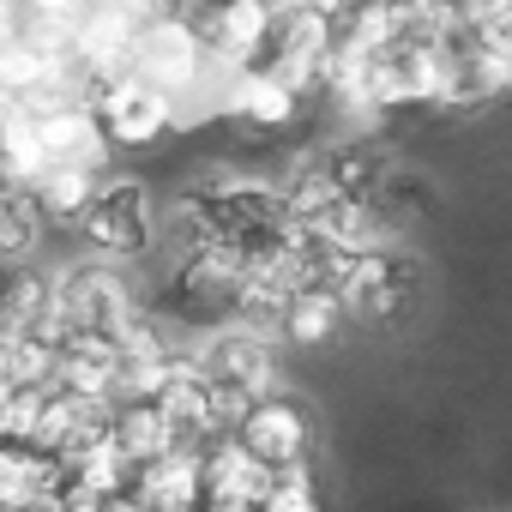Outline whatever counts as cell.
<instances>
[{
    "label": "cell",
    "instance_id": "1",
    "mask_svg": "<svg viewBox=\"0 0 512 512\" xmlns=\"http://www.w3.org/2000/svg\"><path fill=\"white\" fill-rule=\"evenodd\" d=\"M73 235L109 266L145 260V253L157 247V199H151V187L139 175H103Z\"/></svg>",
    "mask_w": 512,
    "mask_h": 512
},
{
    "label": "cell",
    "instance_id": "2",
    "mask_svg": "<svg viewBox=\"0 0 512 512\" xmlns=\"http://www.w3.org/2000/svg\"><path fill=\"white\" fill-rule=\"evenodd\" d=\"M344 320H362V326H398L416 314L422 302V266L410 260L404 247H380V253H356V260L338 272L332 284Z\"/></svg>",
    "mask_w": 512,
    "mask_h": 512
},
{
    "label": "cell",
    "instance_id": "3",
    "mask_svg": "<svg viewBox=\"0 0 512 512\" xmlns=\"http://www.w3.org/2000/svg\"><path fill=\"white\" fill-rule=\"evenodd\" d=\"M127 73H133L139 85H151L157 97L175 103V97H193V91L211 79V61H205L193 25H187L181 13H169V19L139 25V37H133V49H127Z\"/></svg>",
    "mask_w": 512,
    "mask_h": 512
},
{
    "label": "cell",
    "instance_id": "4",
    "mask_svg": "<svg viewBox=\"0 0 512 512\" xmlns=\"http://www.w3.org/2000/svg\"><path fill=\"white\" fill-rule=\"evenodd\" d=\"M55 308L67 314L73 332H103V338H115L145 302H139V290H133V278H127L121 266H109V260H79V266L55 272Z\"/></svg>",
    "mask_w": 512,
    "mask_h": 512
},
{
    "label": "cell",
    "instance_id": "5",
    "mask_svg": "<svg viewBox=\"0 0 512 512\" xmlns=\"http://www.w3.org/2000/svg\"><path fill=\"white\" fill-rule=\"evenodd\" d=\"M332 37H338V19H326V13H314V7H302V0H296V7L272 13L260 67H266L278 85H290L296 97H308V91H320V67H326Z\"/></svg>",
    "mask_w": 512,
    "mask_h": 512
},
{
    "label": "cell",
    "instance_id": "6",
    "mask_svg": "<svg viewBox=\"0 0 512 512\" xmlns=\"http://www.w3.org/2000/svg\"><path fill=\"white\" fill-rule=\"evenodd\" d=\"M193 368H199L211 386L241 392L247 404L272 398L278 380H284V374H278V350H272V338H253V332H241V326H211L205 344L193 350Z\"/></svg>",
    "mask_w": 512,
    "mask_h": 512
},
{
    "label": "cell",
    "instance_id": "7",
    "mask_svg": "<svg viewBox=\"0 0 512 512\" xmlns=\"http://www.w3.org/2000/svg\"><path fill=\"white\" fill-rule=\"evenodd\" d=\"M85 109L97 115V127H103L109 151H115V145H127V151L157 145V139L175 127V103H169V97H157L151 85H139L133 73H121V79L97 85V91L85 97Z\"/></svg>",
    "mask_w": 512,
    "mask_h": 512
},
{
    "label": "cell",
    "instance_id": "8",
    "mask_svg": "<svg viewBox=\"0 0 512 512\" xmlns=\"http://www.w3.org/2000/svg\"><path fill=\"white\" fill-rule=\"evenodd\" d=\"M235 440H241V452H253V458L278 476V470H296V464L314 458V416L290 392H272V398H260V404L241 416Z\"/></svg>",
    "mask_w": 512,
    "mask_h": 512
},
{
    "label": "cell",
    "instance_id": "9",
    "mask_svg": "<svg viewBox=\"0 0 512 512\" xmlns=\"http://www.w3.org/2000/svg\"><path fill=\"white\" fill-rule=\"evenodd\" d=\"M37 127V145L49 157V169H85V175H109V139L97 127V115L85 103H49V109H25Z\"/></svg>",
    "mask_w": 512,
    "mask_h": 512
},
{
    "label": "cell",
    "instance_id": "10",
    "mask_svg": "<svg viewBox=\"0 0 512 512\" xmlns=\"http://www.w3.org/2000/svg\"><path fill=\"white\" fill-rule=\"evenodd\" d=\"M151 404L163 410V422H169V434H175V446H181V452H199L205 440H217L211 380L193 368V356H175V362H169V374H163V386H157V398H151Z\"/></svg>",
    "mask_w": 512,
    "mask_h": 512
},
{
    "label": "cell",
    "instance_id": "11",
    "mask_svg": "<svg viewBox=\"0 0 512 512\" xmlns=\"http://www.w3.org/2000/svg\"><path fill=\"white\" fill-rule=\"evenodd\" d=\"M266 488H272V470L253 458V452H241L235 434H217V440L199 446V494H205V500H223V506H260Z\"/></svg>",
    "mask_w": 512,
    "mask_h": 512
},
{
    "label": "cell",
    "instance_id": "12",
    "mask_svg": "<svg viewBox=\"0 0 512 512\" xmlns=\"http://www.w3.org/2000/svg\"><path fill=\"white\" fill-rule=\"evenodd\" d=\"M223 109H229V121H241L247 133H284V127H296L302 97H296L290 85H278L266 67H241V73H229V85H223Z\"/></svg>",
    "mask_w": 512,
    "mask_h": 512
},
{
    "label": "cell",
    "instance_id": "13",
    "mask_svg": "<svg viewBox=\"0 0 512 512\" xmlns=\"http://www.w3.org/2000/svg\"><path fill=\"white\" fill-rule=\"evenodd\" d=\"M115 368H121V356H115V344L103 332H73L55 350V380L49 386L73 392V398H109L115 392Z\"/></svg>",
    "mask_w": 512,
    "mask_h": 512
},
{
    "label": "cell",
    "instance_id": "14",
    "mask_svg": "<svg viewBox=\"0 0 512 512\" xmlns=\"http://www.w3.org/2000/svg\"><path fill=\"white\" fill-rule=\"evenodd\" d=\"M139 512H193L205 494H199V452H169L157 464H139L133 470V488Z\"/></svg>",
    "mask_w": 512,
    "mask_h": 512
},
{
    "label": "cell",
    "instance_id": "15",
    "mask_svg": "<svg viewBox=\"0 0 512 512\" xmlns=\"http://www.w3.org/2000/svg\"><path fill=\"white\" fill-rule=\"evenodd\" d=\"M109 440H115V452L139 470V464H157V458H169V452H181L175 446V434H169V422H163V410L151 404V398H139V404H115V428H109Z\"/></svg>",
    "mask_w": 512,
    "mask_h": 512
},
{
    "label": "cell",
    "instance_id": "16",
    "mask_svg": "<svg viewBox=\"0 0 512 512\" xmlns=\"http://www.w3.org/2000/svg\"><path fill=\"white\" fill-rule=\"evenodd\" d=\"M344 326H350V320H344V308H338L332 290H296L290 308H284V320H278V338H284V344H302V350H320V344H332Z\"/></svg>",
    "mask_w": 512,
    "mask_h": 512
},
{
    "label": "cell",
    "instance_id": "17",
    "mask_svg": "<svg viewBox=\"0 0 512 512\" xmlns=\"http://www.w3.org/2000/svg\"><path fill=\"white\" fill-rule=\"evenodd\" d=\"M49 308H55V272H37L31 260L25 266H0V320L13 332H31Z\"/></svg>",
    "mask_w": 512,
    "mask_h": 512
},
{
    "label": "cell",
    "instance_id": "18",
    "mask_svg": "<svg viewBox=\"0 0 512 512\" xmlns=\"http://www.w3.org/2000/svg\"><path fill=\"white\" fill-rule=\"evenodd\" d=\"M97 181H103V175H85V169H49V175L31 187L43 229H79V217H85Z\"/></svg>",
    "mask_w": 512,
    "mask_h": 512
},
{
    "label": "cell",
    "instance_id": "19",
    "mask_svg": "<svg viewBox=\"0 0 512 512\" xmlns=\"http://www.w3.org/2000/svg\"><path fill=\"white\" fill-rule=\"evenodd\" d=\"M43 241V217L31 193H0V266H25Z\"/></svg>",
    "mask_w": 512,
    "mask_h": 512
},
{
    "label": "cell",
    "instance_id": "20",
    "mask_svg": "<svg viewBox=\"0 0 512 512\" xmlns=\"http://www.w3.org/2000/svg\"><path fill=\"white\" fill-rule=\"evenodd\" d=\"M253 512H320V488H314V470L296 464V470H278L266 500L253 506Z\"/></svg>",
    "mask_w": 512,
    "mask_h": 512
},
{
    "label": "cell",
    "instance_id": "21",
    "mask_svg": "<svg viewBox=\"0 0 512 512\" xmlns=\"http://www.w3.org/2000/svg\"><path fill=\"white\" fill-rule=\"evenodd\" d=\"M97 7V0H19V13L31 19V25H43V31H61V37H73L79 31V19Z\"/></svg>",
    "mask_w": 512,
    "mask_h": 512
},
{
    "label": "cell",
    "instance_id": "22",
    "mask_svg": "<svg viewBox=\"0 0 512 512\" xmlns=\"http://www.w3.org/2000/svg\"><path fill=\"white\" fill-rule=\"evenodd\" d=\"M193 512H253V506H223V500H199Z\"/></svg>",
    "mask_w": 512,
    "mask_h": 512
},
{
    "label": "cell",
    "instance_id": "23",
    "mask_svg": "<svg viewBox=\"0 0 512 512\" xmlns=\"http://www.w3.org/2000/svg\"><path fill=\"white\" fill-rule=\"evenodd\" d=\"M193 7H211V0H181V13H193Z\"/></svg>",
    "mask_w": 512,
    "mask_h": 512
},
{
    "label": "cell",
    "instance_id": "24",
    "mask_svg": "<svg viewBox=\"0 0 512 512\" xmlns=\"http://www.w3.org/2000/svg\"><path fill=\"white\" fill-rule=\"evenodd\" d=\"M7 332H13V326H7V320H0V338H7Z\"/></svg>",
    "mask_w": 512,
    "mask_h": 512
}]
</instances>
